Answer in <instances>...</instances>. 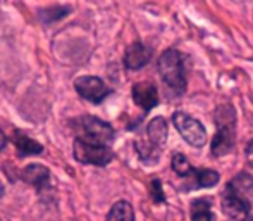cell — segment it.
Returning a JSON list of instances; mask_svg holds the SVG:
<instances>
[{
	"instance_id": "6da1fadb",
	"label": "cell",
	"mask_w": 253,
	"mask_h": 221,
	"mask_svg": "<svg viewBox=\"0 0 253 221\" xmlns=\"http://www.w3.org/2000/svg\"><path fill=\"white\" fill-rule=\"evenodd\" d=\"M217 131L212 138V154L215 158L226 156L233 151L236 138V110L231 104L219 106L213 114Z\"/></svg>"
},
{
	"instance_id": "7a4b0ae2",
	"label": "cell",
	"mask_w": 253,
	"mask_h": 221,
	"mask_svg": "<svg viewBox=\"0 0 253 221\" xmlns=\"http://www.w3.org/2000/svg\"><path fill=\"white\" fill-rule=\"evenodd\" d=\"M159 74L164 80V83L176 92V95H181L186 90V73H184L183 55L176 49H169L159 57Z\"/></svg>"
},
{
	"instance_id": "3957f363",
	"label": "cell",
	"mask_w": 253,
	"mask_h": 221,
	"mask_svg": "<svg viewBox=\"0 0 253 221\" xmlns=\"http://www.w3.org/2000/svg\"><path fill=\"white\" fill-rule=\"evenodd\" d=\"M74 131H76V138L84 142H91V144H100L110 147L114 142V128L110 126L107 121H102L100 117L95 116H81L74 119L73 124Z\"/></svg>"
},
{
	"instance_id": "277c9868",
	"label": "cell",
	"mask_w": 253,
	"mask_h": 221,
	"mask_svg": "<svg viewBox=\"0 0 253 221\" xmlns=\"http://www.w3.org/2000/svg\"><path fill=\"white\" fill-rule=\"evenodd\" d=\"M222 211L229 221H253L252 197L238 190L229 181L222 194Z\"/></svg>"
},
{
	"instance_id": "5b68a950",
	"label": "cell",
	"mask_w": 253,
	"mask_h": 221,
	"mask_svg": "<svg viewBox=\"0 0 253 221\" xmlns=\"http://www.w3.org/2000/svg\"><path fill=\"white\" fill-rule=\"evenodd\" d=\"M74 159L81 165H93V166H107L114 159V152L110 147L100 144H91L76 138L73 144Z\"/></svg>"
},
{
	"instance_id": "8992f818",
	"label": "cell",
	"mask_w": 253,
	"mask_h": 221,
	"mask_svg": "<svg viewBox=\"0 0 253 221\" xmlns=\"http://www.w3.org/2000/svg\"><path fill=\"white\" fill-rule=\"evenodd\" d=\"M172 123L176 126V130L179 131V135L191 145V147H203L207 144V130L205 126L198 119L191 117L186 112H174Z\"/></svg>"
},
{
	"instance_id": "52a82bcc",
	"label": "cell",
	"mask_w": 253,
	"mask_h": 221,
	"mask_svg": "<svg viewBox=\"0 0 253 221\" xmlns=\"http://www.w3.org/2000/svg\"><path fill=\"white\" fill-rule=\"evenodd\" d=\"M74 88L80 94V97L93 104H100L110 94V87L98 76H80L74 81Z\"/></svg>"
},
{
	"instance_id": "ba28073f",
	"label": "cell",
	"mask_w": 253,
	"mask_h": 221,
	"mask_svg": "<svg viewBox=\"0 0 253 221\" xmlns=\"http://www.w3.org/2000/svg\"><path fill=\"white\" fill-rule=\"evenodd\" d=\"M133 101L136 106H140L145 112L155 108L159 104V94L157 87L152 81H138L133 87Z\"/></svg>"
},
{
	"instance_id": "9c48e42d",
	"label": "cell",
	"mask_w": 253,
	"mask_h": 221,
	"mask_svg": "<svg viewBox=\"0 0 253 221\" xmlns=\"http://www.w3.org/2000/svg\"><path fill=\"white\" fill-rule=\"evenodd\" d=\"M152 59V49L147 47L141 42H134L126 49L124 54V66L131 71H138L141 67H145Z\"/></svg>"
},
{
	"instance_id": "30bf717a",
	"label": "cell",
	"mask_w": 253,
	"mask_h": 221,
	"mask_svg": "<svg viewBox=\"0 0 253 221\" xmlns=\"http://www.w3.org/2000/svg\"><path fill=\"white\" fill-rule=\"evenodd\" d=\"M186 181V188H210V187H215L219 183L220 176L217 171L213 169H193V173L190 176L183 178Z\"/></svg>"
},
{
	"instance_id": "8fae6325",
	"label": "cell",
	"mask_w": 253,
	"mask_h": 221,
	"mask_svg": "<svg viewBox=\"0 0 253 221\" xmlns=\"http://www.w3.org/2000/svg\"><path fill=\"white\" fill-rule=\"evenodd\" d=\"M23 178L28 183L37 187L38 190H42V188L48 187V183H50V171L43 165H30L24 167Z\"/></svg>"
},
{
	"instance_id": "7c38bea8",
	"label": "cell",
	"mask_w": 253,
	"mask_h": 221,
	"mask_svg": "<svg viewBox=\"0 0 253 221\" xmlns=\"http://www.w3.org/2000/svg\"><path fill=\"white\" fill-rule=\"evenodd\" d=\"M167 133H169V126H167V121L164 117H153L147 128V135L148 140L153 147H162L167 140Z\"/></svg>"
},
{
	"instance_id": "4fadbf2b",
	"label": "cell",
	"mask_w": 253,
	"mask_h": 221,
	"mask_svg": "<svg viewBox=\"0 0 253 221\" xmlns=\"http://www.w3.org/2000/svg\"><path fill=\"white\" fill-rule=\"evenodd\" d=\"M14 144H16V149L19 151L21 156L42 154V151H43V145L35 142L33 138L24 135L23 131H16V133H14Z\"/></svg>"
},
{
	"instance_id": "5bb4252c",
	"label": "cell",
	"mask_w": 253,
	"mask_h": 221,
	"mask_svg": "<svg viewBox=\"0 0 253 221\" xmlns=\"http://www.w3.org/2000/svg\"><path fill=\"white\" fill-rule=\"evenodd\" d=\"M105 221H134V209L127 201H119L110 208Z\"/></svg>"
},
{
	"instance_id": "9a60e30c",
	"label": "cell",
	"mask_w": 253,
	"mask_h": 221,
	"mask_svg": "<svg viewBox=\"0 0 253 221\" xmlns=\"http://www.w3.org/2000/svg\"><path fill=\"white\" fill-rule=\"evenodd\" d=\"M191 221H212V202L200 197L191 204Z\"/></svg>"
},
{
	"instance_id": "2e32d148",
	"label": "cell",
	"mask_w": 253,
	"mask_h": 221,
	"mask_svg": "<svg viewBox=\"0 0 253 221\" xmlns=\"http://www.w3.org/2000/svg\"><path fill=\"white\" fill-rule=\"evenodd\" d=\"M172 169H174V173L179 174L181 178H186L193 173L195 167L190 165V161H188L186 156H183V154L177 152V154L172 156Z\"/></svg>"
},
{
	"instance_id": "e0dca14e",
	"label": "cell",
	"mask_w": 253,
	"mask_h": 221,
	"mask_svg": "<svg viewBox=\"0 0 253 221\" xmlns=\"http://www.w3.org/2000/svg\"><path fill=\"white\" fill-rule=\"evenodd\" d=\"M245 152H247V161L253 166V140H252V142H248L247 151H245Z\"/></svg>"
},
{
	"instance_id": "ac0fdd59",
	"label": "cell",
	"mask_w": 253,
	"mask_h": 221,
	"mask_svg": "<svg viewBox=\"0 0 253 221\" xmlns=\"http://www.w3.org/2000/svg\"><path fill=\"white\" fill-rule=\"evenodd\" d=\"M5 144H7V137H5V133H3V131L0 130V152L3 151V147H5Z\"/></svg>"
}]
</instances>
